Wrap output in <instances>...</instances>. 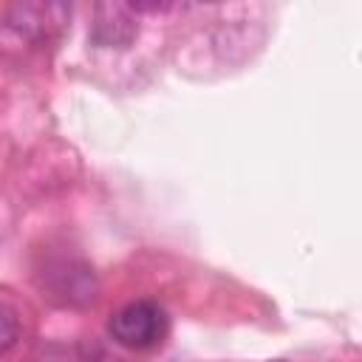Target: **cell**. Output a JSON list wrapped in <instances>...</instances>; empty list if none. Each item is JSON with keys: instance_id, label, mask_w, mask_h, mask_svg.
Segmentation results:
<instances>
[{"instance_id": "obj_2", "label": "cell", "mask_w": 362, "mask_h": 362, "mask_svg": "<svg viewBox=\"0 0 362 362\" xmlns=\"http://www.w3.org/2000/svg\"><path fill=\"white\" fill-rule=\"evenodd\" d=\"M139 37V14L130 3H96L90 23V42L96 48H130Z\"/></svg>"}, {"instance_id": "obj_3", "label": "cell", "mask_w": 362, "mask_h": 362, "mask_svg": "<svg viewBox=\"0 0 362 362\" xmlns=\"http://www.w3.org/2000/svg\"><path fill=\"white\" fill-rule=\"evenodd\" d=\"M68 6L59 3H17L8 8V25L31 40H42L54 25L68 23Z\"/></svg>"}, {"instance_id": "obj_1", "label": "cell", "mask_w": 362, "mask_h": 362, "mask_svg": "<svg viewBox=\"0 0 362 362\" xmlns=\"http://www.w3.org/2000/svg\"><path fill=\"white\" fill-rule=\"evenodd\" d=\"M107 334L127 351L156 348L167 334V311L153 300H133L113 311L107 320Z\"/></svg>"}, {"instance_id": "obj_5", "label": "cell", "mask_w": 362, "mask_h": 362, "mask_svg": "<svg viewBox=\"0 0 362 362\" xmlns=\"http://www.w3.org/2000/svg\"><path fill=\"white\" fill-rule=\"evenodd\" d=\"M274 362H280V359H274Z\"/></svg>"}, {"instance_id": "obj_4", "label": "cell", "mask_w": 362, "mask_h": 362, "mask_svg": "<svg viewBox=\"0 0 362 362\" xmlns=\"http://www.w3.org/2000/svg\"><path fill=\"white\" fill-rule=\"evenodd\" d=\"M20 339V317L11 305L0 303V354H8Z\"/></svg>"}]
</instances>
